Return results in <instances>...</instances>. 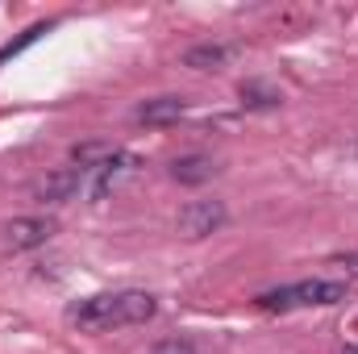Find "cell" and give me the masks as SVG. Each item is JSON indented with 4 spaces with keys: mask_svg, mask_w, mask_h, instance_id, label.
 <instances>
[{
    "mask_svg": "<svg viewBox=\"0 0 358 354\" xmlns=\"http://www.w3.org/2000/svg\"><path fill=\"white\" fill-rule=\"evenodd\" d=\"M242 104H246V108H279L283 96L275 88H267V84H259V80H246V84H242Z\"/></svg>",
    "mask_w": 358,
    "mask_h": 354,
    "instance_id": "cell-11",
    "label": "cell"
},
{
    "mask_svg": "<svg viewBox=\"0 0 358 354\" xmlns=\"http://www.w3.org/2000/svg\"><path fill=\"white\" fill-rule=\"evenodd\" d=\"M213 176H217V163L208 155H183V159L171 163V179L183 183V187H200V183H208Z\"/></svg>",
    "mask_w": 358,
    "mask_h": 354,
    "instance_id": "cell-9",
    "label": "cell"
},
{
    "mask_svg": "<svg viewBox=\"0 0 358 354\" xmlns=\"http://www.w3.org/2000/svg\"><path fill=\"white\" fill-rule=\"evenodd\" d=\"M55 238V221L50 217H13L4 225V242L8 250H38Z\"/></svg>",
    "mask_w": 358,
    "mask_h": 354,
    "instance_id": "cell-5",
    "label": "cell"
},
{
    "mask_svg": "<svg viewBox=\"0 0 358 354\" xmlns=\"http://www.w3.org/2000/svg\"><path fill=\"white\" fill-rule=\"evenodd\" d=\"M150 354H200L196 351V342H187V338H163V342H155Z\"/></svg>",
    "mask_w": 358,
    "mask_h": 354,
    "instance_id": "cell-12",
    "label": "cell"
},
{
    "mask_svg": "<svg viewBox=\"0 0 358 354\" xmlns=\"http://www.w3.org/2000/svg\"><path fill=\"white\" fill-rule=\"evenodd\" d=\"M183 113H187L183 96H155V100H142L134 108V121L146 125V129H163V125H176Z\"/></svg>",
    "mask_w": 358,
    "mask_h": 354,
    "instance_id": "cell-7",
    "label": "cell"
},
{
    "mask_svg": "<svg viewBox=\"0 0 358 354\" xmlns=\"http://www.w3.org/2000/svg\"><path fill=\"white\" fill-rule=\"evenodd\" d=\"M113 155H117L113 142H80V146H71V167H80V171H96V167L108 163Z\"/></svg>",
    "mask_w": 358,
    "mask_h": 354,
    "instance_id": "cell-10",
    "label": "cell"
},
{
    "mask_svg": "<svg viewBox=\"0 0 358 354\" xmlns=\"http://www.w3.org/2000/svg\"><path fill=\"white\" fill-rule=\"evenodd\" d=\"M334 267H342V271H346V279H350V275H358V255H338Z\"/></svg>",
    "mask_w": 358,
    "mask_h": 354,
    "instance_id": "cell-13",
    "label": "cell"
},
{
    "mask_svg": "<svg viewBox=\"0 0 358 354\" xmlns=\"http://www.w3.org/2000/svg\"><path fill=\"white\" fill-rule=\"evenodd\" d=\"M159 313V300L142 288H125V292H100L80 304L67 309V321L92 330V334H108V330H125V325H146Z\"/></svg>",
    "mask_w": 358,
    "mask_h": 354,
    "instance_id": "cell-1",
    "label": "cell"
},
{
    "mask_svg": "<svg viewBox=\"0 0 358 354\" xmlns=\"http://www.w3.org/2000/svg\"><path fill=\"white\" fill-rule=\"evenodd\" d=\"M229 59H234L229 42H200V46H192L183 55V67H192V71H221Z\"/></svg>",
    "mask_w": 358,
    "mask_h": 354,
    "instance_id": "cell-8",
    "label": "cell"
},
{
    "mask_svg": "<svg viewBox=\"0 0 358 354\" xmlns=\"http://www.w3.org/2000/svg\"><path fill=\"white\" fill-rule=\"evenodd\" d=\"M346 300V279H300L287 288H271L259 296V309L271 313H292V309H325Z\"/></svg>",
    "mask_w": 358,
    "mask_h": 354,
    "instance_id": "cell-2",
    "label": "cell"
},
{
    "mask_svg": "<svg viewBox=\"0 0 358 354\" xmlns=\"http://www.w3.org/2000/svg\"><path fill=\"white\" fill-rule=\"evenodd\" d=\"M84 183H88V171H80V167H59V171H50L46 179H38L34 196H38L42 204H67Z\"/></svg>",
    "mask_w": 358,
    "mask_h": 354,
    "instance_id": "cell-6",
    "label": "cell"
},
{
    "mask_svg": "<svg viewBox=\"0 0 358 354\" xmlns=\"http://www.w3.org/2000/svg\"><path fill=\"white\" fill-rule=\"evenodd\" d=\"M225 204L221 200H187L183 208H179V234L187 238V242H200V238H213L221 225H225Z\"/></svg>",
    "mask_w": 358,
    "mask_h": 354,
    "instance_id": "cell-3",
    "label": "cell"
},
{
    "mask_svg": "<svg viewBox=\"0 0 358 354\" xmlns=\"http://www.w3.org/2000/svg\"><path fill=\"white\" fill-rule=\"evenodd\" d=\"M134 171H138V155H129V150H117L108 163H100L96 171H88L84 192H88L92 200H104L108 192H117V187H121V179H129Z\"/></svg>",
    "mask_w": 358,
    "mask_h": 354,
    "instance_id": "cell-4",
    "label": "cell"
},
{
    "mask_svg": "<svg viewBox=\"0 0 358 354\" xmlns=\"http://www.w3.org/2000/svg\"><path fill=\"white\" fill-rule=\"evenodd\" d=\"M350 150H355V159H358V142H355V146H350Z\"/></svg>",
    "mask_w": 358,
    "mask_h": 354,
    "instance_id": "cell-14",
    "label": "cell"
}]
</instances>
